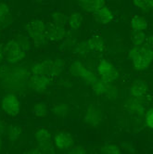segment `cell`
<instances>
[{"label":"cell","mask_w":153,"mask_h":154,"mask_svg":"<svg viewBox=\"0 0 153 154\" xmlns=\"http://www.w3.org/2000/svg\"><path fill=\"white\" fill-rule=\"evenodd\" d=\"M2 108L9 116H16L20 112V102L18 97L12 94H7L2 100Z\"/></svg>","instance_id":"ba28073f"},{"label":"cell","mask_w":153,"mask_h":154,"mask_svg":"<svg viewBox=\"0 0 153 154\" xmlns=\"http://www.w3.org/2000/svg\"><path fill=\"white\" fill-rule=\"evenodd\" d=\"M32 112L37 118H43L47 115V106L45 103H37L32 108Z\"/></svg>","instance_id":"d6986e66"},{"label":"cell","mask_w":153,"mask_h":154,"mask_svg":"<svg viewBox=\"0 0 153 154\" xmlns=\"http://www.w3.org/2000/svg\"><path fill=\"white\" fill-rule=\"evenodd\" d=\"M148 93V88L147 85L142 81H136L132 84L129 89V94L133 97L143 98Z\"/></svg>","instance_id":"5bb4252c"},{"label":"cell","mask_w":153,"mask_h":154,"mask_svg":"<svg viewBox=\"0 0 153 154\" xmlns=\"http://www.w3.org/2000/svg\"><path fill=\"white\" fill-rule=\"evenodd\" d=\"M101 121V113L96 106L89 105L84 116V122L89 126H96Z\"/></svg>","instance_id":"8fae6325"},{"label":"cell","mask_w":153,"mask_h":154,"mask_svg":"<svg viewBox=\"0 0 153 154\" xmlns=\"http://www.w3.org/2000/svg\"><path fill=\"white\" fill-rule=\"evenodd\" d=\"M146 43H147V46L148 48H150L151 49H153V35H149L148 37H147Z\"/></svg>","instance_id":"f1b7e54d"},{"label":"cell","mask_w":153,"mask_h":154,"mask_svg":"<svg viewBox=\"0 0 153 154\" xmlns=\"http://www.w3.org/2000/svg\"><path fill=\"white\" fill-rule=\"evenodd\" d=\"M46 25L40 20H32L28 23L26 30L30 37L36 44H43L46 41Z\"/></svg>","instance_id":"3957f363"},{"label":"cell","mask_w":153,"mask_h":154,"mask_svg":"<svg viewBox=\"0 0 153 154\" xmlns=\"http://www.w3.org/2000/svg\"><path fill=\"white\" fill-rule=\"evenodd\" d=\"M135 5L142 9V10H148L149 9V6H148V0H134Z\"/></svg>","instance_id":"d4e9b609"},{"label":"cell","mask_w":153,"mask_h":154,"mask_svg":"<svg viewBox=\"0 0 153 154\" xmlns=\"http://www.w3.org/2000/svg\"><path fill=\"white\" fill-rule=\"evenodd\" d=\"M52 20L54 24L64 25L65 24V17L61 12H56L52 15Z\"/></svg>","instance_id":"603a6c76"},{"label":"cell","mask_w":153,"mask_h":154,"mask_svg":"<svg viewBox=\"0 0 153 154\" xmlns=\"http://www.w3.org/2000/svg\"><path fill=\"white\" fill-rule=\"evenodd\" d=\"M148 26V20L142 16H134L131 20V27L134 32H143Z\"/></svg>","instance_id":"e0dca14e"},{"label":"cell","mask_w":153,"mask_h":154,"mask_svg":"<svg viewBox=\"0 0 153 154\" xmlns=\"http://www.w3.org/2000/svg\"><path fill=\"white\" fill-rule=\"evenodd\" d=\"M20 133V129L18 126H9L8 130V138L9 139H16L18 138L19 135Z\"/></svg>","instance_id":"cb8c5ba5"},{"label":"cell","mask_w":153,"mask_h":154,"mask_svg":"<svg viewBox=\"0 0 153 154\" xmlns=\"http://www.w3.org/2000/svg\"><path fill=\"white\" fill-rule=\"evenodd\" d=\"M94 19L97 23L99 24H108L113 20V15L111 9L107 7H101L93 13Z\"/></svg>","instance_id":"7c38bea8"},{"label":"cell","mask_w":153,"mask_h":154,"mask_svg":"<svg viewBox=\"0 0 153 154\" xmlns=\"http://www.w3.org/2000/svg\"><path fill=\"white\" fill-rule=\"evenodd\" d=\"M65 35L64 25L52 24L48 29H46V37L52 42H58Z\"/></svg>","instance_id":"4fadbf2b"},{"label":"cell","mask_w":153,"mask_h":154,"mask_svg":"<svg viewBox=\"0 0 153 154\" xmlns=\"http://www.w3.org/2000/svg\"><path fill=\"white\" fill-rule=\"evenodd\" d=\"M147 35L143 32H135L134 36L132 37V42L135 46H142L146 43Z\"/></svg>","instance_id":"ffe728a7"},{"label":"cell","mask_w":153,"mask_h":154,"mask_svg":"<svg viewBox=\"0 0 153 154\" xmlns=\"http://www.w3.org/2000/svg\"><path fill=\"white\" fill-rule=\"evenodd\" d=\"M129 54L135 68L138 71L147 69L153 60V50L147 45L135 46L130 49Z\"/></svg>","instance_id":"6da1fadb"},{"label":"cell","mask_w":153,"mask_h":154,"mask_svg":"<svg viewBox=\"0 0 153 154\" xmlns=\"http://www.w3.org/2000/svg\"><path fill=\"white\" fill-rule=\"evenodd\" d=\"M68 106L64 103H58L54 106L53 108V112H55L57 115H60V116H64L68 113Z\"/></svg>","instance_id":"7402d4cb"},{"label":"cell","mask_w":153,"mask_h":154,"mask_svg":"<svg viewBox=\"0 0 153 154\" xmlns=\"http://www.w3.org/2000/svg\"><path fill=\"white\" fill-rule=\"evenodd\" d=\"M4 132H5V125L2 121H0V136H1Z\"/></svg>","instance_id":"f546056e"},{"label":"cell","mask_w":153,"mask_h":154,"mask_svg":"<svg viewBox=\"0 0 153 154\" xmlns=\"http://www.w3.org/2000/svg\"><path fill=\"white\" fill-rule=\"evenodd\" d=\"M97 73L100 76V79L106 84L114 81L119 76L114 66L111 62L104 60H101L97 66Z\"/></svg>","instance_id":"8992f818"},{"label":"cell","mask_w":153,"mask_h":154,"mask_svg":"<svg viewBox=\"0 0 153 154\" xmlns=\"http://www.w3.org/2000/svg\"><path fill=\"white\" fill-rule=\"evenodd\" d=\"M5 84L10 87L21 86L25 85L28 80V73L23 69H11V71L7 72L4 75Z\"/></svg>","instance_id":"277c9868"},{"label":"cell","mask_w":153,"mask_h":154,"mask_svg":"<svg viewBox=\"0 0 153 154\" xmlns=\"http://www.w3.org/2000/svg\"><path fill=\"white\" fill-rule=\"evenodd\" d=\"M87 48L95 54L101 53L105 48L104 39L102 38L101 35L96 34L89 39L88 42H87Z\"/></svg>","instance_id":"9a60e30c"},{"label":"cell","mask_w":153,"mask_h":154,"mask_svg":"<svg viewBox=\"0 0 153 154\" xmlns=\"http://www.w3.org/2000/svg\"><path fill=\"white\" fill-rule=\"evenodd\" d=\"M5 59L11 64H16L23 60L25 57V48L16 40L9 41L3 48Z\"/></svg>","instance_id":"7a4b0ae2"},{"label":"cell","mask_w":153,"mask_h":154,"mask_svg":"<svg viewBox=\"0 0 153 154\" xmlns=\"http://www.w3.org/2000/svg\"><path fill=\"white\" fill-rule=\"evenodd\" d=\"M35 141L38 150L44 153H49L53 150L51 135L47 128H39L35 133Z\"/></svg>","instance_id":"5b68a950"},{"label":"cell","mask_w":153,"mask_h":154,"mask_svg":"<svg viewBox=\"0 0 153 154\" xmlns=\"http://www.w3.org/2000/svg\"><path fill=\"white\" fill-rule=\"evenodd\" d=\"M35 1H37V2H41V1H43V0H35Z\"/></svg>","instance_id":"836d02e7"},{"label":"cell","mask_w":153,"mask_h":154,"mask_svg":"<svg viewBox=\"0 0 153 154\" xmlns=\"http://www.w3.org/2000/svg\"><path fill=\"white\" fill-rule=\"evenodd\" d=\"M51 80L52 78L47 73V72L32 73V77L30 79V85L34 90L37 92H42L44 90H46L49 86Z\"/></svg>","instance_id":"52a82bcc"},{"label":"cell","mask_w":153,"mask_h":154,"mask_svg":"<svg viewBox=\"0 0 153 154\" xmlns=\"http://www.w3.org/2000/svg\"><path fill=\"white\" fill-rule=\"evenodd\" d=\"M146 125L148 127L153 129V109L148 111V112L146 114Z\"/></svg>","instance_id":"4316f807"},{"label":"cell","mask_w":153,"mask_h":154,"mask_svg":"<svg viewBox=\"0 0 153 154\" xmlns=\"http://www.w3.org/2000/svg\"><path fill=\"white\" fill-rule=\"evenodd\" d=\"M1 147H2V141L0 139V149H1Z\"/></svg>","instance_id":"d6a6232c"},{"label":"cell","mask_w":153,"mask_h":154,"mask_svg":"<svg viewBox=\"0 0 153 154\" xmlns=\"http://www.w3.org/2000/svg\"><path fill=\"white\" fill-rule=\"evenodd\" d=\"M99 152L100 153H107V154H117L120 153V149L118 146L114 145V144H109L106 145L102 148L99 149Z\"/></svg>","instance_id":"44dd1931"},{"label":"cell","mask_w":153,"mask_h":154,"mask_svg":"<svg viewBox=\"0 0 153 154\" xmlns=\"http://www.w3.org/2000/svg\"><path fill=\"white\" fill-rule=\"evenodd\" d=\"M8 7L6 4L1 3L0 4V23L3 21L5 17L8 15Z\"/></svg>","instance_id":"484cf974"},{"label":"cell","mask_w":153,"mask_h":154,"mask_svg":"<svg viewBox=\"0 0 153 154\" xmlns=\"http://www.w3.org/2000/svg\"><path fill=\"white\" fill-rule=\"evenodd\" d=\"M54 143L58 149L60 150H68L71 149L74 144L72 136L66 131H62L58 133L54 139Z\"/></svg>","instance_id":"9c48e42d"},{"label":"cell","mask_w":153,"mask_h":154,"mask_svg":"<svg viewBox=\"0 0 153 154\" xmlns=\"http://www.w3.org/2000/svg\"><path fill=\"white\" fill-rule=\"evenodd\" d=\"M70 153H76V154H84L86 153V149L84 147H74L72 151H70Z\"/></svg>","instance_id":"83f0119b"},{"label":"cell","mask_w":153,"mask_h":154,"mask_svg":"<svg viewBox=\"0 0 153 154\" xmlns=\"http://www.w3.org/2000/svg\"><path fill=\"white\" fill-rule=\"evenodd\" d=\"M148 6H149V8H151L153 10V0H148Z\"/></svg>","instance_id":"4dcf8cb0"},{"label":"cell","mask_w":153,"mask_h":154,"mask_svg":"<svg viewBox=\"0 0 153 154\" xmlns=\"http://www.w3.org/2000/svg\"><path fill=\"white\" fill-rule=\"evenodd\" d=\"M2 54H3V52L1 50V47H0V60H1V58H2Z\"/></svg>","instance_id":"1f68e13d"},{"label":"cell","mask_w":153,"mask_h":154,"mask_svg":"<svg viewBox=\"0 0 153 154\" xmlns=\"http://www.w3.org/2000/svg\"><path fill=\"white\" fill-rule=\"evenodd\" d=\"M71 69H72V72L74 75L80 77V78H82L83 80H84L88 84H92L96 79V76L92 73V72L89 71V70H87L84 66L79 61L74 62L72 65Z\"/></svg>","instance_id":"30bf717a"},{"label":"cell","mask_w":153,"mask_h":154,"mask_svg":"<svg viewBox=\"0 0 153 154\" xmlns=\"http://www.w3.org/2000/svg\"><path fill=\"white\" fill-rule=\"evenodd\" d=\"M82 21H83V17L80 13L78 12H75V13H72L70 17H69V25L70 27L76 31L78 30L80 27H81V24H82Z\"/></svg>","instance_id":"ac0fdd59"},{"label":"cell","mask_w":153,"mask_h":154,"mask_svg":"<svg viewBox=\"0 0 153 154\" xmlns=\"http://www.w3.org/2000/svg\"><path fill=\"white\" fill-rule=\"evenodd\" d=\"M86 12L94 13L96 10L104 6V0H76Z\"/></svg>","instance_id":"2e32d148"}]
</instances>
